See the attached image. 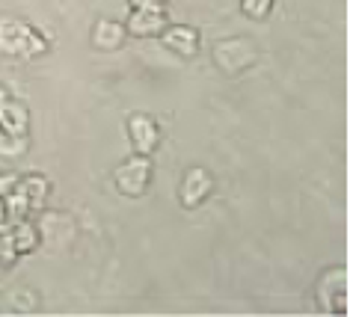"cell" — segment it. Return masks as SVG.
<instances>
[{
  "label": "cell",
  "instance_id": "obj_1",
  "mask_svg": "<svg viewBox=\"0 0 353 317\" xmlns=\"http://www.w3.org/2000/svg\"><path fill=\"white\" fill-rule=\"evenodd\" d=\"M48 51V39L36 27L18 18H0V54L6 57H39Z\"/></svg>",
  "mask_w": 353,
  "mask_h": 317
},
{
  "label": "cell",
  "instance_id": "obj_2",
  "mask_svg": "<svg viewBox=\"0 0 353 317\" xmlns=\"http://www.w3.org/2000/svg\"><path fill=\"white\" fill-rule=\"evenodd\" d=\"M113 181H116V190H119L122 196H143L145 190H149V184H152V161H149V154L128 157V161L116 170Z\"/></svg>",
  "mask_w": 353,
  "mask_h": 317
},
{
  "label": "cell",
  "instance_id": "obj_3",
  "mask_svg": "<svg viewBox=\"0 0 353 317\" xmlns=\"http://www.w3.org/2000/svg\"><path fill=\"white\" fill-rule=\"evenodd\" d=\"M318 303L330 314H347V273L332 267L318 279Z\"/></svg>",
  "mask_w": 353,
  "mask_h": 317
},
{
  "label": "cell",
  "instance_id": "obj_4",
  "mask_svg": "<svg viewBox=\"0 0 353 317\" xmlns=\"http://www.w3.org/2000/svg\"><path fill=\"white\" fill-rule=\"evenodd\" d=\"M128 136H131V145L137 154H152L161 143V131H158V122L145 113H134L128 119Z\"/></svg>",
  "mask_w": 353,
  "mask_h": 317
},
{
  "label": "cell",
  "instance_id": "obj_5",
  "mask_svg": "<svg viewBox=\"0 0 353 317\" xmlns=\"http://www.w3.org/2000/svg\"><path fill=\"white\" fill-rule=\"evenodd\" d=\"M211 175L205 172V170H188V175H184V181H181V205L184 207H196V205H202L205 199H208V193H211Z\"/></svg>",
  "mask_w": 353,
  "mask_h": 317
},
{
  "label": "cell",
  "instance_id": "obj_6",
  "mask_svg": "<svg viewBox=\"0 0 353 317\" xmlns=\"http://www.w3.org/2000/svg\"><path fill=\"white\" fill-rule=\"evenodd\" d=\"M128 30L134 36H154L166 30V12L161 6H137L131 21H128Z\"/></svg>",
  "mask_w": 353,
  "mask_h": 317
},
{
  "label": "cell",
  "instance_id": "obj_7",
  "mask_svg": "<svg viewBox=\"0 0 353 317\" xmlns=\"http://www.w3.org/2000/svg\"><path fill=\"white\" fill-rule=\"evenodd\" d=\"M27 127H30V113H27V107L6 98V101L0 104V131L21 136V134H27Z\"/></svg>",
  "mask_w": 353,
  "mask_h": 317
},
{
  "label": "cell",
  "instance_id": "obj_8",
  "mask_svg": "<svg viewBox=\"0 0 353 317\" xmlns=\"http://www.w3.org/2000/svg\"><path fill=\"white\" fill-rule=\"evenodd\" d=\"M161 39L166 48H172V51L181 57H193L196 48H199V33L190 27H166Z\"/></svg>",
  "mask_w": 353,
  "mask_h": 317
},
{
  "label": "cell",
  "instance_id": "obj_9",
  "mask_svg": "<svg viewBox=\"0 0 353 317\" xmlns=\"http://www.w3.org/2000/svg\"><path fill=\"white\" fill-rule=\"evenodd\" d=\"M15 190L27 199L30 211H39V207L45 205V199H48V190H51V184H48V178H42V175H30V178H18Z\"/></svg>",
  "mask_w": 353,
  "mask_h": 317
},
{
  "label": "cell",
  "instance_id": "obj_10",
  "mask_svg": "<svg viewBox=\"0 0 353 317\" xmlns=\"http://www.w3.org/2000/svg\"><path fill=\"white\" fill-rule=\"evenodd\" d=\"M9 232H12V243H15V252L18 255H27V252H33L36 246H39V232H36V225L27 220H12L9 223Z\"/></svg>",
  "mask_w": 353,
  "mask_h": 317
},
{
  "label": "cell",
  "instance_id": "obj_11",
  "mask_svg": "<svg viewBox=\"0 0 353 317\" xmlns=\"http://www.w3.org/2000/svg\"><path fill=\"white\" fill-rule=\"evenodd\" d=\"M122 39H125V27L116 21H101L92 33L95 48H104V51H116L122 45Z\"/></svg>",
  "mask_w": 353,
  "mask_h": 317
},
{
  "label": "cell",
  "instance_id": "obj_12",
  "mask_svg": "<svg viewBox=\"0 0 353 317\" xmlns=\"http://www.w3.org/2000/svg\"><path fill=\"white\" fill-rule=\"evenodd\" d=\"M27 134H3V143H0V157H21L27 152Z\"/></svg>",
  "mask_w": 353,
  "mask_h": 317
},
{
  "label": "cell",
  "instance_id": "obj_13",
  "mask_svg": "<svg viewBox=\"0 0 353 317\" xmlns=\"http://www.w3.org/2000/svg\"><path fill=\"white\" fill-rule=\"evenodd\" d=\"M18 258L15 243H12V232H9V223L0 225V267H9Z\"/></svg>",
  "mask_w": 353,
  "mask_h": 317
},
{
  "label": "cell",
  "instance_id": "obj_14",
  "mask_svg": "<svg viewBox=\"0 0 353 317\" xmlns=\"http://www.w3.org/2000/svg\"><path fill=\"white\" fill-rule=\"evenodd\" d=\"M270 9V0H243V12L250 18H264Z\"/></svg>",
  "mask_w": 353,
  "mask_h": 317
},
{
  "label": "cell",
  "instance_id": "obj_15",
  "mask_svg": "<svg viewBox=\"0 0 353 317\" xmlns=\"http://www.w3.org/2000/svg\"><path fill=\"white\" fill-rule=\"evenodd\" d=\"M6 223V205H3V199H0V225Z\"/></svg>",
  "mask_w": 353,
  "mask_h": 317
},
{
  "label": "cell",
  "instance_id": "obj_16",
  "mask_svg": "<svg viewBox=\"0 0 353 317\" xmlns=\"http://www.w3.org/2000/svg\"><path fill=\"white\" fill-rule=\"evenodd\" d=\"M0 143H3V131H0Z\"/></svg>",
  "mask_w": 353,
  "mask_h": 317
}]
</instances>
